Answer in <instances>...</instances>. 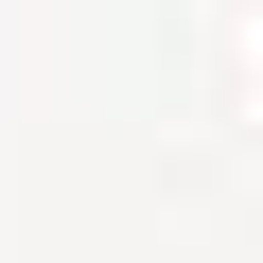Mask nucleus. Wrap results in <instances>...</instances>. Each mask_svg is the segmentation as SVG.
I'll return each mask as SVG.
<instances>
[]
</instances>
